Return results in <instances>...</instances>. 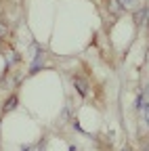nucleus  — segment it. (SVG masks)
Segmentation results:
<instances>
[{
    "label": "nucleus",
    "mask_w": 149,
    "mask_h": 151,
    "mask_svg": "<svg viewBox=\"0 0 149 151\" xmlns=\"http://www.w3.org/2000/svg\"><path fill=\"white\" fill-rule=\"evenodd\" d=\"M145 99H147V103H149V84L145 86Z\"/></svg>",
    "instance_id": "nucleus-9"
},
{
    "label": "nucleus",
    "mask_w": 149,
    "mask_h": 151,
    "mask_svg": "<svg viewBox=\"0 0 149 151\" xmlns=\"http://www.w3.org/2000/svg\"><path fill=\"white\" fill-rule=\"evenodd\" d=\"M4 34H6V25L0 21V36H4Z\"/></svg>",
    "instance_id": "nucleus-8"
},
{
    "label": "nucleus",
    "mask_w": 149,
    "mask_h": 151,
    "mask_svg": "<svg viewBox=\"0 0 149 151\" xmlns=\"http://www.w3.org/2000/svg\"><path fill=\"white\" fill-rule=\"evenodd\" d=\"M73 86L78 88V92L82 94V97H86V94H88V82H86L84 78H80V76H78V78H73Z\"/></svg>",
    "instance_id": "nucleus-2"
},
{
    "label": "nucleus",
    "mask_w": 149,
    "mask_h": 151,
    "mask_svg": "<svg viewBox=\"0 0 149 151\" xmlns=\"http://www.w3.org/2000/svg\"><path fill=\"white\" fill-rule=\"evenodd\" d=\"M40 65H42V52H40V55H38V59H36V63H34V65H32V69H34V71H36V69H38V67H40Z\"/></svg>",
    "instance_id": "nucleus-6"
},
{
    "label": "nucleus",
    "mask_w": 149,
    "mask_h": 151,
    "mask_svg": "<svg viewBox=\"0 0 149 151\" xmlns=\"http://www.w3.org/2000/svg\"><path fill=\"white\" fill-rule=\"evenodd\" d=\"M109 11L114 13V15H120V13H122V4H120V0H109Z\"/></svg>",
    "instance_id": "nucleus-3"
},
{
    "label": "nucleus",
    "mask_w": 149,
    "mask_h": 151,
    "mask_svg": "<svg viewBox=\"0 0 149 151\" xmlns=\"http://www.w3.org/2000/svg\"><path fill=\"white\" fill-rule=\"evenodd\" d=\"M147 19H149V11H147V9L137 11V15H135V23H137V27H145Z\"/></svg>",
    "instance_id": "nucleus-1"
},
{
    "label": "nucleus",
    "mask_w": 149,
    "mask_h": 151,
    "mask_svg": "<svg viewBox=\"0 0 149 151\" xmlns=\"http://www.w3.org/2000/svg\"><path fill=\"white\" fill-rule=\"evenodd\" d=\"M124 151H130V149H124Z\"/></svg>",
    "instance_id": "nucleus-10"
},
{
    "label": "nucleus",
    "mask_w": 149,
    "mask_h": 151,
    "mask_svg": "<svg viewBox=\"0 0 149 151\" xmlns=\"http://www.w3.org/2000/svg\"><path fill=\"white\" fill-rule=\"evenodd\" d=\"M15 105H17V99H15V97H11V99H9V101L4 103V111H11V109H13Z\"/></svg>",
    "instance_id": "nucleus-4"
},
{
    "label": "nucleus",
    "mask_w": 149,
    "mask_h": 151,
    "mask_svg": "<svg viewBox=\"0 0 149 151\" xmlns=\"http://www.w3.org/2000/svg\"><path fill=\"white\" fill-rule=\"evenodd\" d=\"M122 2H124L126 6H130V9H132V6H137V4H139V0H122Z\"/></svg>",
    "instance_id": "nucleus-7"
},
{
    "label": "nucleus",
    "mask_w": 149,
    "mask_h": 151,
    "mask_svg": "<svg viewBox=\"0 0 149 151\" xmlns=\"http://www.w3.org/2000/svg\"><path fill=\"white\" fill-rule=\"evenodd\" d=\"M139 105L143 107V113H145V118H147V124H149V103L145 101V105H143V99H141V101H139Z\"/></svg>",
    "instance_id": "nucleus-5"
}]
</instances>
